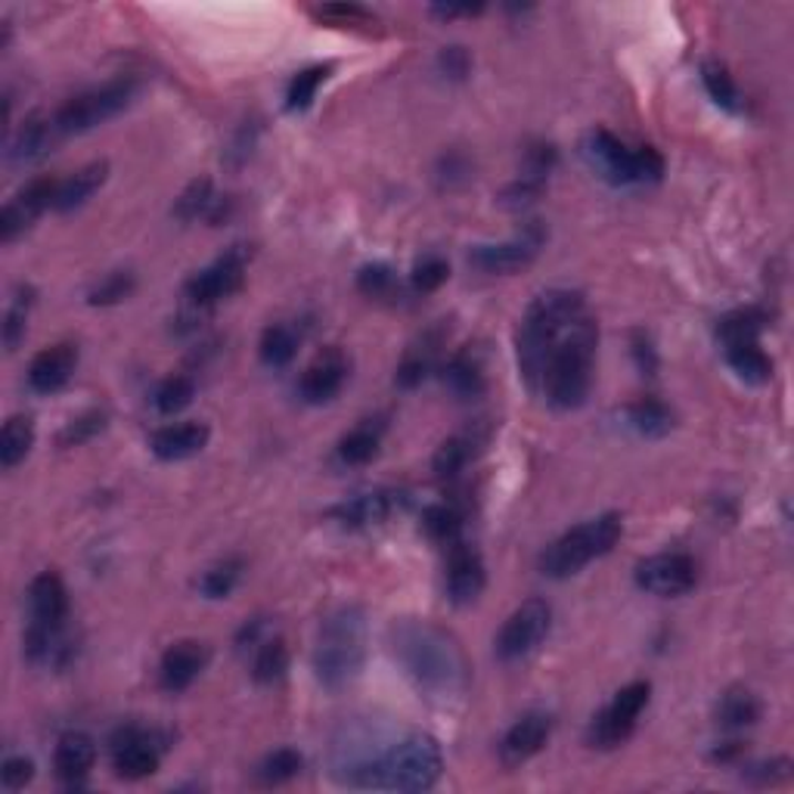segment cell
Instances as JSON below:
<instances>
[{"label":"cell","instance_id":"cell-1","mask_svg":"<svg viewBox=\"0 0 794 794\" xmlns=\"http://www.w3.org/2000/svg\"><path fill=\"white\" fill-rule=\"evenodd\" d=\"M395 655L407 668L413 683L428 695H457L466 689V658L457 640L441 627L426 621H407L395 627Z\"/></svg>","mask_w":794,"mask_h":794},{"label":"cell","instance_id":"cell-2","mask_svg":"<svg viewBox=\"0 0 794 794\" xmlns=\"http://www.w3.org/2000/svg\"><path fill=\"white\" fill-rule=\"evenodd\" d=\"M583 314H587V302L581 292L574 289H547L528 305L516 333V352H519L521 376L531 391H537L559 338L566 336Z\"/></svg>","mask_w":794,"mask_h":794},{"label":"cell","instance_id":"cell-3","mask_svg":"<svg viewBox=\"0 0 794 794\" xmlns=\"http://www.w3.org/2000/svg\"><path fill=\"white\" fill-rule=\"evenodd\" d=\"M596 345H599V326L587 311L552 348L547 369L537 385V395L547 397V404L556 410L583 407L590 397V385H593Z\"/></svg>","mask_w":794,"mask_h":794},{"label":"cell","instance_id":"cell-4","mask_svg":"<svg viewBox=\"0 0 794 794\" xmlns=\"http://www.w3.org/2000/svg\"><path fill=\"white\" fill-rule=\"evenodd\" d=\"M441 745L431 735L416 733L397 742L379 761L354 770L360 773L354 782L367 788H388V792H428L441 780Z\"/></svg>","mask_w":794,"mask_h":794},{"label":"cell","instance_id":"cell-5","mask_svg":"<svg viewBox=\"0 0 794 794\" xmlns=\"http://www.w3.org/2000/svg\"><path fill=\"white\" fill-rule=\"evenodd\" d=\"M367 658V618L357 605L333 611L320 627L314 671L326 689L348 686L364 671Z\"/></svg>","mask_w":794,"mask_h":794},{"label":"cell","instance_id":"cell-6","mask_svg":"<svg viewBox=\"0 0 794 794\" xmlns=\"http://www.w3.org/2000/svg\"><path fill=\"white\" fill-rule=\"evenodd\" d=\"M621 535H624V521L614 512L583 521L559 537L552 547H547V552L540 556V571L552 581H566L571 574H578L583 566H590L593 559H602L605 552L614 550Z\"/></svg>","mask_w":794,"mask_h":794},{"label":"cell","instance_id":"cell-7","mask_svg":"<svg viewBox=\"0 0 794 794\" xmlns=\"http://www.w3.org/2000/svg\"><path fill=\"white\" fill-rule=\"evenodd\" d=\"M134 96H138V81L134 78H115V81H109L103 88L78 93L57 112V119H53L57 134H84V131H91L96 124L109 122L119 112H124L134 103Z\"/></svg>","mask_w":794,"mask_h":794},{"label":"cell","instance_id":"cell-8","mask_svg":"<svg viewBox=\"0 0 794 794\" xmlns=\"http://www.w3.org/2000/svg\"><path fill=\"white\" fill-rule=\"evenodd\" d=\"M649 695H652V686L645 680H637V683L621 689L611 699V704H605L593 717V723H590V733H587L590 745L602 751L624 745L627 739L633 735V730H637V723H640L642 711L649 704Z\"/></svg>","mask_w":794,"mask_h":794},{"label":"cell","instance_id":"cell-9","mask_svg":"<svg viewBox=\"0 0 794 794\" xmlns=\"http://www.w3.org/2000/svg\"><path fill=\"white\" fill-rule=\"evenodd\" d=\"M550 624L552 609L543 599L521 602L519 609L506 618V624L500 627V633H497V642H493L497 655L503 658V661H519V658L531 655L537 645L547 640Z\"/></svg>","mask_w":794,"mask_h":794},{"label":"cell","instance_id":"cell-10","mask_svg":"<svg viewBox=\"0 0 794 794\" xmlns=\"http://www.w3.org/2000/svg\"><path fill=\"white\" fill-rule=\"evenodd\" d=\"M248 258H252L248 245H233L227 255H221L205 271H198V274L186 279V298L196 307H212L221 298H230L233 292L243 286Z\"/></svg>","mask_w":794,"mask_h":794},{"label":"cell","instance_id":"cell-11","mask_svg":"<svg viewBox=\"0 0 794 794\" xmlns=\"http://www.w3.org/2000/svg\"><path fill=\"white\" fill-rule=\"evenodd\" d=\"M162 749L159 745V735L146 733L140 726H122L119 733L112 735V766H115V776H122L128 782L146 780L159 770L162 761Z\"/></svg>","mask_w":794,"mask_h":794},{"label":"cell","instance_id":"cell-12","mask_svg":"<svg viewBox=\"0 0 794 794\" xmlns=\"http://www.w3.org/2000/svg\"><path fill=\"white\" fill-rule=\"evenodd\" d=\"M699 581V568L689 559L686 552H661V556H649L637 566V583L640 590L652 596H683L689 593Z\"/></svg>","mask_w":794,"mask_h":794},{"label":"cell","instance_id":"cell-13","mask_svg":"<svg viewBox=\"0 0 794 794\" xmlns=\"http://www.w3.org/2000/svg\"><path fill=\"white\" fill-rule=\"evenodd\" d=\"M57 190H60V181H57V177H34V181L22 186V190L7 202L3 214H0V240H3V243H13L16 236L26 233L47 208H53Z\"/></svg>","mask_w":794,"mask_h":794},{"label":"cell","instance_id":"cell-14","mask_svg":"<svg viewBox=\"0 0 794 794\" xmlns=\"http://www.w3.org/2000/svg\"><path fill=\"white\" fill-rule=\"evenodd\" d=\"M540 243H543L540 227H528L519 240H509V243L500 245H475L472 252H469V264H472L475 271L490 276L519 274L537 258Z\"/></svg>","mask_w":794,"mask_h":794},{"label":"cell","instance_id":"cell-15","mask_svg":"<svg viewBox=\"0 0 794 794\" xmlns=\"http://www.w3.org/2000/svg\"><path fill=\"white\" fill-rule=\"evenodd\" d=\"M485 583H488V571H485L481 552L466 540L450 543V556H447V596H450V602L469 605L481 596Z\"/></svg>","mask_w":794,"mask_h":794},{"label":"cell","instance_id":"cell-16","mask_svg":"<svg viewBox=\"0 0 794 794\" xmlns=\"http://www.w3.org/2000/svg\"><path fill=\"white\" fill-rule=\"evenodd\" d=\"M583 159L609 184H637V177H633V150L624 146L614 134L602 131V128L590 131V138L583 140Z\"/></svg>","mask_w":794,"mask_h":794},{"label":"cell","instance_id":"cell-17","mask_svg":"<svg viewBox=\"0 0 794 794\" xmlns=\"http://www.w3.org/2000/svg\"><path fill=\"white\" fill-rule=\"evenodd\" d=\"M208 645L198 640H181L165 649L159 664V683L165 692H184L196 683V676L208 668Z\"/></svg>","mask_w":794,"mask_h":794},{"label":"cell","instance_id":"cell-18","mask_svg":"<svg viewBox=\"0 0 794 794\" xmlns=\"http://www.w3.org/2000/svg\"><path fill=\"white\" fill-rule=\"evenodd\" d=\"M552 733V717L543 711H531L509 726V733L500 742V761L506 766H521L535 757L537 751L547 745Z\"/></svg>","mask_w":794,"mask_h":794},{"label":"cell","instance_id":"cell-19","mask_svg":"<svg viewBox=\"0 0 794 794\" xmlns=\"http://www.w3.org/2000/svg\"><path fill=\"white\" fill-rule=\"evenodd\" d=\"M345 379H348V360L338 348H329L302 373L298 391L307 404H329L342 391Z\"/></svg>","mask_w":794,"mask_h":794},{"label":"cell","instance_id":"cell-20","mask_svg":"<svg viewBox=\"0 0 794 794\" xmlns=\"http://www.w3.org/2000/svg\"><path fill=\"white\" fill-rule=\"evenodd\" d=\"M75 367H78L75 345H69V342L53 345V348H47V352H41L34 360H31L29 385L38 391V395H53V391H60V388L69 385Z\"/></svg>","mask_w":794,"mask_h":794},{"label":"cell","instance_id":"cell-21","mask_svg":"<svg viewBox=\"0 0 794 794\" xmlns=\"http://www.w3.org/2000/svg\"><path fill=\"white\" fill-rule=\"evenodd\" d=\"M29 611L34 624L62 627L69 621V590L60 574L44 571L29 587Z\"/></svg>","mask_w":794,"mask_h":794},{"label":"cell","instance_id":"cell-22","mask_svg":"<svg viewBox=\"0 0 794 794\" xmlns=\"http://www.w3.org/2000/svg\"><path fill=\"white\" fill-rule=\"evenodd\" d=\"M212 431L205 423H181V426H165L150 438V447L159 459L165 462H181V459L196 457L205 450Z\"/></svg>","mask_w":794,"mask_h":794},{"label":"cell","instance_id":"cell-23","mask_svg":"<svg viewBox=\"0 0 794 794\" xmlns=\"http://www.w3.org/2000/svg\"><path fill=\"white\" fill-rule=\"evenodd\" d=\"M400 506V493L395 490H373V493H360L348 503L333 509V519L342 521L345 528H369V525H383L391 512Z\"/></svg>","mask_w":794,"mask_h":794},{"label":"cell","instance_id":"cell-24","mask_svg":"<svg viewBox=\"0 0 794 794\" xmlns=\"http://www.w3.org/2000/svg\"><path fill=\"white\" fill-rule=\"evenodd\" d=\"M93 761H96V745H93L91 735L84 733H65L57 745V757H53V766H57V776L69 785H78L91 773Z\"/></svg>","mask_w":794,"mask_h":794},{"label":"cell","instance_id":"cell-25","mask_svg":"<svg viewBox=\"0 0 794 794\" xmlns=\"http://www.w3.org/2000/svg\"><path fill=\"white\" fill-rule=\"evenodd\" d=\"M106 177H109V162H91V165L78 169L72 177L60 181L53 208H57V212H75V208H81V205H84L100 186L106 184Z\"/></svg>","mask_w":794,"mask_h":794},{"label":"cell","instance_id":"cell-26","mask_svg":"<svg viewBox=\"0 0 794 794\" xmlns=\"http://www.w3.org/2000/svg\"><path fill=\"white\" fill-rule=\"evenodd\" d=\"M444 385L450 388V395L459 400H475L485 395V367L481 357L475 352H459L447 360L444 367Z\"/></svg>","mask_w":794,"mask_h":794},{"label":"cell","instance_id":"cell-27","mask_svg":"<svg viewBox=\"0 0 794 794\" xmlns=\"http://www.w3.org/2000/svg\"><path fill=\"white\" fill-rule=\"evenodd\" d=\"M441 342V329H431V333H426L416 345H410V352L404 354V360H400V367H397V385H400V388H416V385L426 383V376L435 369V364H438Z\"/></svg>","mask_w":794,"mask_h":794},{"label":"cell","instance_id":"cell-28","mask_svg":"<svg viewBox=\"0 0 794 794\" xmlns=\"http://www.w3.org/2000/svg\"><path fill=\"white\" fill-rule=\"evenodd\" d=\"M726 360L739 379H745L749 385H764L773 379V360L766 357V352L757 342H735L726 345Z\"/></svg>","mask_w":794,"mask_h":794},{"label":"cell","instance_id":"cell-29","mask_svg":"<svg viewBox=\"0 0 794 794\" xmlns=\"http://www.w3.org/2000/svg\"><path fill=\"white\" fill-rule=\"evenodd\" d=\"M53 134H57V124L47 122L44 115H29L13 140V150H10L13 162H26L29 165V162L44 159L50 143H53Z\"/></svg>","mask_w":794,"mask_h":794},{"label":"cell","instance_id":"cell-30","mask_svg":"<svg viewBox=\"0 0 794 794\" xmlns=\"http://www.w3.org/2000/svg\"><path fill=\"white\" fill-rule=\"evenodd\" d=\"M627 423L642 438H664V435H671L673 413L668 404H661L655 397H642L627 407Z\"/></svg>","mask_w":794,"mask_h":794},{"label":"cell","instance_id":"cell-31","mask_svg":"<svg viewBox=\"0 0 794 794\" xmlns=\"http://www.w3.org/2000/svg\"><path fill=\"white\" fill-rule=\"evenodd\" d=\"M717 720L726 730H745L754 726L761 720V702L751 689L733 686L723 692V699L717 704Z\"/></svg>","mask_w":794,"mask_h":794},{"label":"cell","instance_id":"cell-32","mask_svg":"<svg viewBox=\"0 0 794 794\" xmlns=\"http://www.w3.org/2000/svg\"><path fill=\"white\" fill-rule=\"evenodd\" d=\"M31 447H34V423L29 416H10L3 431H0V462H3V469L19 466L31 454Z\"/></svg>","mask_w":794,"mask_h":794},{"label":"cell","instance_id":"cell-33","mask_svg":"<svg viewBox=\"0 0 794 794\" xmlns=\"http://www.w3.org/2000/svg\"><path fill=\"white\" fill-rule=\"evenodd\" d=\"M379 441H383V426L364 423L338 441V459L345 466H367L369 459L379 454Z\"/></svg>","mask_w":794,"mask_h":794},{"label":"cell","instance_id":"cell-34","mask_svg":"<svg viewBox=\"0 0 794 794\" xmlns=\"http://www.w3.org/2000/svg\"><path fill=\"white\" fill-rule=\"evenodd\" d=\"M295 354H298V336H295L292 326L274 323V326L264 329V336H261V360L267 367H286V364L295 360Z\"/></svg>","mask_w":794,"mask_h":794},{"label":"cell","instance_id":"cell-35","mask_svg":"<svg viewBox=\"0 0 794 794\" xmlns=\"http://www.w3.org/2000/svg\"><path fill=\"white\" fill-rule=\"evenodd\" d=\"M766 326V314L757 307H745V311H733L726 314L717 326V336L723 345H735V342H757Z\"/></svg>","mask_w":794,"mask_h":794},{"label":"cell","instance_id":"cell-36","mask_svg":"<svg viewBox=\"0 0 794 794\" xmlns=\"http://www.w3.org/2000/svg\"><path fill=\"white\" fill-rule=\"evenodd\" d=\"M475 457V438L469 435H454V438H447V441L438 447V454L431 459V466H435V475L438 478H457Z\"/></svg>","mask_w":794,"mask_h":794},{"label":"cell","instance_id":"cell-37","mask_svg":"<svg viewBox=\"0 0 794 794\" xmlns=\"http://www.w3.org/2000/svg\"><path fill=\"white\" fill-rule=\"evenodd\" d=\"M423 531L435 543H457L462 531V512L454 503H435L423 512Z\"/></svg>","mask_w":794,"mask_h":794},{"label":"cell","instance_id":"cell-38","mask_svg":"<svg viewBox=\"0 0 794 794\" xmlns=\"http://www.w3.org/2000/svg\"><path fill=\"white\" fill-rule=\"evenodd\" d=\"M702 81L708 96H711L720 109H726V112H739V109H742V93L735 88L733 75L726 72V65H720V62H704Z\"/></svg>","mask_w":794,"mask_h":794},{"label":"cell","instance_id":"cell-39","mask_svg":"<svg viewBox=\"0 0 794 794\" xmlns=\"http://www.w3.org/2000/svg\"><path fill=\"white\" fill-rule=\"evenodd\" d=\"M289 671V649L283 640H267L258 645V655H255V664H252V676L271 686L276 680H283Z\"/></svg>","mask_w":794,"mask_h":794},{"label":"cell","instance_id":"cell-40","mask_svg":"<svg viewBox=\"0 0 794 794\" xmlns=\"http://www.w3.org/2000/svg\"><path fill=\"white\" fill-rule=\"evenodd\" d=\"M333 72V65H311L305 72H298V75L292 78L289 84V93H286V109L289 112H305L311 109V103L317 100V91H320V84L329 78Z\"/></svg>","mask_w":794,"mask_h":794},{"label":"cell","instance_id":"cell-41","mask_svg":"<svg viewBox=\"0 0 794 794\" xmlns=\"http://www.w3.org/2000/svg\"><path fill=\"white\" fill-rule=\"evenodd\" d=\"M240 578H243V559H224V562H217L202 574L198 593L205 599H227L236 590Z\"/></svg>","mask_w":794,"mask_h":794},{"label":"cell","instance_id":"cell-42","mask_svg":"<svg viewBox=\"0 0 794 794\" xmlns=\"http://www.w3.org/2000/svg\"><path fill=\"white\" fill-rule=\"evenodd\" d=\"M196 397V383L190 376H169L165 383L155 388L153 404L162 416H174V413L186 410Z\"/></svg>","mask_w":794,"mask_h":794},{"label":"cell","instance_id":"cell-43","mask_svg":"<svg viewBox=\"0 0 794 794\" xmlns=\"http://www.w3.org/2000/svg\"><path fill=\"white\" fill-rule=\"evenodd\" d=\"M302 773V754L295 749H276L267 754L258 766L261 785H283V782L295 780Z\"/></svg>","mask_w":794,"mask_h":794},{"label":"cell","instance_id":"cell-44","mask_svg":"<svg viewBox=\"0 0 794 794\" xmlns=\"http://www.w3.org/2000/svg\"><path fill=\"white\" fill-rule=\"evenodd\" d=\"M212 202H214V193H212V181L208 177H196L193 184L186 186L184 193H181V198L174 202V214L181 217V221H196V217H202V214H208V208H212Z\"/></svg>","mask_w":794,"mask_h":794},{"label":"cell","instance_id":"cell-45","mask_svg":"<svg viewBox=\"0 0 794 794\" xmlns=\"http://www.w3.org/2000/svg\"><path fill=\"white\" fill-rule=\"evenodd\" d=\"M131 292H134V274H128V271H115V274L103 276L91 292H88V302L91 305H100V307H109V305H122L124 298H131Z\"/></svg>","mask_w":794,"mask_h":794},{"label":"cell","instance_id":"cell-46","mask_svg":"<svg viewBox=\"0 0 794 794\" xmlns=\"http://www.w3.org/2000/svg\"><path fill=\"white\" fill-rule=\"evenodd\" d=\"M317 19L326 26H336V29H369L376 26V16L357 7V3H326L317 10Z\"/></svg>","mask_w":794,"mask_h":794},{"label":"cell","instance_id":"cell-47","mask_svg":"<svg viewBox=\"0 0 794 794\" xmlns=\"http://www.w3.org/2000/svg\"><path fill=\"white\" fill-rule=\"evenodd\" d=\"M357 289L369 295V298H391L397 292V276L388 264H367L360 274H357Z\"/></svg>","mask_w":794,"mask_h":794},{"label":"cell","instance_id":"cell-48","mask_svg":"<svg viewBox=\"0 0 794 794\" xmlns=\"http://www.w3.org/2000/svg\"><path fill=\"white\" fill-rule=\"evenodd\" d=\"M106 428V413L103 410H88L81 413L78 419H72L69 426L60 431L62 447H78V444L91 441L93 435H100Z\"/></svg>","mask_w":794,"mask_h":794},{"label":"cell","instance_id":"cell-49","mask_svg":"<svg viewBox=\"0 0 794 794\" xmlns=\"http://www.w3.org/2000/svg\"><path fill=\"white\" fill-rule=\"evenodd\" d=\"M29 307H31V289H19V295L13 298V305L7 311V323H3V342L7 348L16 352L19 342L26 338V326H29Z\"/></svg>","mask_w":794,"mask_h":794},{"label":"cell","instance_id":"cell-50","mask_svg":"<svg viewBox=\"0 0 794 794\" xmlns=\"http://www.w3.org/2000/svg\"><path fill=\"white\" fill-rule=\"evenodd\" d=\"M447 276H450L447 261L438 258V255H428V258H423L413 267V286L419 292H435L447 283Z\"/></svg>","mask_w":794,"mask_h":794},{"label":"cell","instance_id":"cell-51","mask_svg":"<svg viewBox=\"0 0 794 794\" xmlns=\"http://www.w3.org/2000/svg\"><path fill=\"white\" fill-rule=\"evenodd\" d=\"M664 174V159L652 146H637L633 150V177L637 184H658Z\"/></svg>","mask_w":794,"mask_h":794},{"label":"cell","instance_id":"cell-52","mask_svg":"<svg viewBox=\"0 0 794 794\" xmlns=\"http://www.w3.org/2000/svg\"><path fill=\"white\" fill-rule=\"evenodd\" d=\"M31 776H34V764H31L29 757H7V761H3V770H0L3 788L19 792V788L29 785Z\"/></svg>","mask_w":794,"mask_h":794},{"label":"cell","instance_id":"cell-53","mask_svg":"<svg viewBox=\"0 0 794 794\" xmlns=\"http://www.w3.org/2000/svg\"><path fill=\"white\" fill-rule=\"evenodd\" d=\"M438 65H441V72L447 78H459L469 75V69H472V57H469V50L466 47H444L441 57H438Z\"/></svg>","mask_w":794,"mask_h":794},{"label":"cell","instance_id":"cell-54","mask_svg":"<svg viewBox=\"0 0 794 794\" xmlns=\"http://www.w3.org/2000/svg\"><path fill=\"white\" fill-rule=\"evenodd\" d=\"M543 186L547 184H540V181H531V177H519L516 184H509L503 190V205H509V208H521V205H531L540 193H543Z\"/></svg>","mask_w":794,"mask_h":794},{"label":"cell","instance_id":"cell-55","mask_svg":"<svg viewBox=\"0 0 794 794\" xmlns=\"http://www.w3.org/2000/svg\"><path fill=\"white\" fill-rule=\"evenodd\" d=\"M633 357H637V367L645 373V376H655V369H658V354L655 348H652V342H649V336L645 333H633Z\"/></svg>","mask_w":794,"mask_h":794},{"label":"cell","instance_id":"cell-56","mask_svg":"<svg viewBox=\"0 0 794 794\" xmlns=\"http://www.w3.org/2000/svg\"><path fill=\"white\" fill-rule=\"evenodd\" d=\"M485 10L481 3H466V7H457V3H447V7H431V13L444 16V19H457V16H478Z\"/></svg>","mask_w":794,"mask_h":794}]
</instances>
